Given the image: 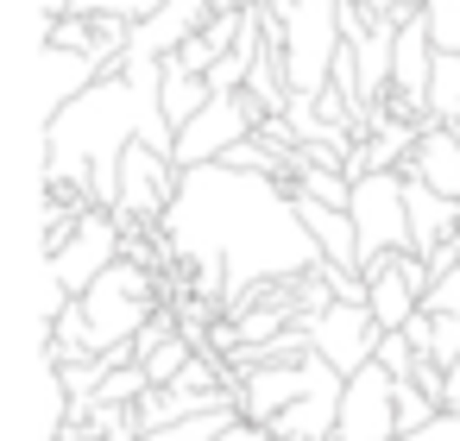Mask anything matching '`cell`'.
<instances>
[{
	"label": "cell",
	"instance_id": "obj_1",
	"mask_svg": "<svg viewBox=\"0 0 460 441\" xmlns=\"http://www.w3.org/2000/svg\"><path fill=\"white\" fill-rule=\"evenodd\" d=\"M158 83L164 70L152 57H133L102 76L83 101H70L51 127H45V183H64V190H83L95 208L114 215V196H120V158L133 139L158 146L177 158V127L164 120V101H158Z\"/></svg>",
	"mask_w": 460,
	"mask_h": 441
},
{
	"label": "cell",
	"instance_id": "obj_2",
	"mask_svg": "<svg viewBox=\"0 0 460 441\" xmlns=\"http://www.w3.org/2000/svg\"><path fill=\"white\" fill-rule=\"evenodd\" d=\"M164 309V278L139 271V265H114L89 296H83V315H89V334H95V353H114V347H133L152 315Z\"/></svg>",
	"mask_w": 460,
	"mask_h": 441
},
{
	"label": "cell",
	"instance_id": "obj_3",
	"mask_svg": "<svg viewBox=\"0 0 460 441\" xmlns=\"http://www.w3.org/2000/svg\"><path fill=\"white\" fill-rule=\"evenodd\" d=\"M410 183L403 171H372L366 183H353V234H359V271H372L378 259L416 252L410 234Z\"/></svg>",
	"mask_w": 460,
	"mask_h": 441
},
{
	"label": "cell",
	"instance_id": "obj_4",
	"mask_svg": "<svg viewBox=\"0 0 460 441\" xmlns=\"http://www.w3.org/2000/svg\"><path fill=\"white\" fill-rule=\"evenodd\" d=\"M120 246H127V227L108 215V208H89L83 215V227H76V240L64 246V252H51L45 259V278L70 296V303H83L114 265H120Z\"/></svg>",
	"mask_w": 460,
	"mask_h": 441
},
{
	"label": "cell",
	"instance_id": "obj_5",
	"mask_svg": "<svg viewBox=\"0 0 460 441\" xmlns=\"http://www.w3.org/2000/svg\"><path fill=\"white\" fill-rule=\"evenodd\" d=\"M265 120V108L240 89V95H215L183 133H177V171H202V164H221L240 139H252Z\"/></svg>",
	"mask_w": 460,
	"mask_h": 441
},
{
	"label": "cell",
	"instance_id": "obj_6",
	"mask_svg": "<svg viewBox=\"0 0 460 441\" xmlns=\"http://www.w3.org/2000/svg\"><path fill=\"white\" fill-rule=\"evenodd\" d=\"M334 441H403V428H397V378L378 359L347 378Z\"/></svg>",
	"mask_w": 460,
	"mask_h": 441
},
{
	"label": "cell",
	"instance_id": "obj_7",
	"mask_svg": "<svg viewBox=\"0 0 460 441\" xmlns=\"http://www.w3.org/2000/svg\"><path fill=\"white\" fill-rule=\"evenodd\" d=\"M309 340H315V353H322L341 378H353V372H366V366L378 359L385 328H378L372 309H347V303H334V309H322V315L309 322Z\"/></svg>",
	"mask_w": 460,
	"mask_h": 441
},
{
	"label": "cell",
	"instance_id": "obj_8",
	"mask_svg": "<svg viewBox=\"0 0 460 441\" xmlns=\"http://www.w3.org/2000/svg\"><path fill=\"white\" fill-rule=\"evenodd\" d=\"M334 366L322 359V353H309L303 366H271V372H246L240 378V416L246 422H259V428H271L290 403H303L322 378H328Z\"/></svg>",
	"mask_w": 460,
	"mask_h": 441
},
{
	"label": "cell",
	"instance_id": "obj_9",
	"mask_svg": "<svg viewBox=\"0 0 460 441\" xmlns=\"http://www.w3.org/2000/svg\"><path fill=\"white\" fill-rule=\"evenodd\" d=\"M102 76H114V70H102V64L76 57V51H58V45H39V95H32L39 127H51V120H58L70 101H83Z\"/></svg>",
	"mask_w": 460,
	"mask_h": 441
},
{
	"label": "cell",
	"instance_id": "obj_10",
	"mask_svg": "<svg viewBox=\"0 0 460 441\" xmlns=\"http://www.w3.org/2000/svg\"><path fill=\"white\" fill-rule=\"evenodd\" d=\"M290 208H296L303 234L322 246L328 265L359 271V234H353V215H347V208H328V202H315V196H290Z\"/></svg>",
	"mask_w": 460,
	"mask_h": 441
},
{
	"label": "cell",
	"instance_id": "obj_11",
	"mask_svg": "<svg viewBox=\"0 0 460 441\" xmlns=\"http://www.w3.org/2000/svg\"><path fill=\"white\" fill-rule=\"evenodd\" d=\"M403 177H416V183H429L435 196L460 202V139H454L447 127H429V133L416 139V152H410Z\"/></svg>",
	"mask_w": 460,
	"mask_h": 441
},
{
	"label": "cell",
	"instance_id": "obj_12",
	"mask_svg": "<svg viewBox=\"0 0 460 441\" xmlns=\"http://www.w3.org/2000/svg\"><path fill=\"white\" fill-rule=\"evenodd\" d=\"M158 70H164V83H158V101H164V120H171V127L183 133V127H190V120H196V114H202V108L215 101V89H208V76H190V70H183L177 57H164Z\"/></svg>",
	"mask_w": 460,
	"mask_h": 441
},
{
	"label": "cell",
	"instance_id": "obj_13",
	"mask_svg": "<svg viewBox=\"0 0 460 441\" xmlns=\"http://www.w3.org/2000/svg\"><path fill=\"white\" fill-rule=\"evenodd\" d=\"M234 422H240V410H215V416H196V422H177V428H152L139 441H221Z\"/></svg>",
	"mask_w": 460,
	"mask_h": 441
},
{
	"label": "cell",
	"instance_id": "obj_14",
	"mask_svg": "<svg viewBox=\"0 0 460 441\" xmlns=\"http://www.w3.org/2000/svg\"><path fill=\"white\" fill-rule=\"evenodd\" d=\"M429 32L435 51H460V0H429Z\"/></svg>",
	"mask_w": 460,
	"mask_h": 441
},
{
	"label": "cell",
	"instance_id": "obj_15",
	"mask_svg": "<svg viewBox=\"0 0 460 441\" xmlns=\"http://www.w3.org/2000/svg\"><path fill=\"white\" fill-rule=\"evenodd\" d=\"M171 57H177V64H183L190 76H215V64H221V51H215V45H208L202 32H196V39H183V45H177Z\"/></svg>",
	"mask_w": 460,
	"mask_h": 441
},
{
	"label": "cell",
	"instance_id": "obj_16",
	"mask_svg": "<svg viewBox=\"0 0 460 441\" xmlns=\"http://www.w3.org/2000/svg\"><path fill=\"white\" fill-rule=\"evenodd\" d=\"M378 366H385V372L403 384V378H410V366H416V347H410L403 334H385V347H378Z\"/></svg>",
	"mask_w": 460,
	"mask_h": 441
},
{
	"label": "cell",
	"instance_id": "obj_17",
	"mask_svg": "<svg viewBox=\"0 0 460 441\" xmlns=\"http://www.w3.org/2000/svg\"><path fill=\"white\" fill-rule=\"evenodd\" d=\"M403 441H460V416H441L435 428H422V435H403Z\"/></svg>",
	"mask_w": 460,
	"mask_h": 441
},
{
	"label": "cell",
	"instance_id": "obj_18",
	"mask_svg": "<svg viewBox=\"0 0 460 441\" xmlns=\"http://www.w3.org/2000/svg\"><path fill=\"white\" fill-rule=\"evenodd\" d=\"M441 416H460V359L447 366V397H441Z\"/></svg>",
	"mask_w": 460,
	"mask_h": 441
},
{
	"label": "cell",
	"instance_id": "obj_19",
	"mask_svg": "<svg viewBox=\"0 0 460 441\" xmlns=\"http://www.w3.org/2000/svg\"><path fill=\"white\" fill-rule=\"evenodd\" d=\"M221 441H271V428H259V422H246V416H240V422H234Z\"/></svg>",
	"mask_w": 460,
	"mask_h": 441
},
{
	"label": "cell",
	"instance_id": "obj_20",
	"mask_svg": "<svg viewBox=\"0 0 460 441\" xmlns=\"http://www.w3.org/2000/svg\"><path fill=\"white\" fill-rule=\"evenodd\" d=\"M64 13H70V0H39V20H45V26H58Z\"/></svg>",
	"mask_w": 460,
	"mask_h": 441
},
{
	"label": "cell",
	"instance_id": "obj_21",
	"mask_svg": "<svg viewBox=\"0 0 460 441\" xmlns=\"http://www.w3.org/2000/svg\"><path fill=\"white\" fill-rule=\"evenodd\" d=\"M353 7H372V13H403L410 0H353Z\"/></svg>",
	"mask_w": 460,
	"mask_h": 441
},
{
	"label": "cell",
	"instance_id": "obj_22",
	"mask_svg": "<svg viewBox=\"0 0 460 441\" xmlns=\"http://www.w3.org/2000/svg\"><path fill=\"white\" fill-rule=\"evenodd\" d=\"M410 7H429V0H410Z\"/></svg>",
	"mask_w": 460,
	"mask_h": 441
}]
</instances>
